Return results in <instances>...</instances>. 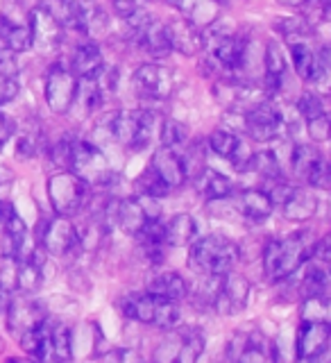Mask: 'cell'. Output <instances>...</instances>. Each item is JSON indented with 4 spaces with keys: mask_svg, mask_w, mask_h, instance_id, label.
<instances>
[{
    "mask_svg": "<svg viewBox=\"0 0 331 363\" xmlns=\"http://www.w3.org/2000/svg\"><path fill=\"white\" fill-rule=\"evenodd\" d=\"M315 238L311 232H295L284 238H270L264 247V270L270 281H286L302 270L304 261L311 257Z\"/></svg>",
    "mask_w": 331,
    "mask_h": 363,
    "instance_id": "1",
    "label": "cell"
},
{
    "mask_svg": "<svg viewBox=\"0 0 331 363\" xmlns=\"http://www.w3.org/2000/svg\"><path fill=\"white\" fill-rule=\"evenodd\" d=\"M241 259V247H238L232 238L220 234L202 236L193 241L189 266L198 272V275H225V272L234 270V266Z\"/></svg>",
    "mask_w": 331,
    "mask_h": 363,
    "instance_id": "2",
    "label": "cell"
},
{
    "mask_svg": "<svg viewBox=\"0 0 331 363\" xmlns=\"http://www.w3.org/2000/svg\"><path fill=\"white\" fill-rule=\"evenodd\" d=\"M179 302L159 298V295L152 293H132L125 295L120 300V311L125 318H130L134 323L141 325H150L157 329H168L177 327L179 323Z\"/></svg>",
    "mask_w": 331,
    "mask_h": 363,
    "instance_id": "3",
    "label": "cell"
},
{
    "mask_svg": "<svg viewBox=\"0 0 331 363\" xmlns=\"http://www.w3.org/2000/svg\"><path fill=\"white\" fill-rule=\"evenodd\" d=\"M155 128L157 113L150 109H120L109 118L111 139L132 152H141L150 145Z\"/></svg>",
    "mask_w": 331,
    "mask_h": 363,
    "instance_id": "4",
    "label": "cell"
},
{
    "mask_svg": "<svg viewBox=\"0 0 331 363\" xmlns=\"http://www.w3.org/2000/svg\"><path fill=\"white\" fill-rule=\"evenodd\" d=\"M207 338L198 327H173L157 345L152 363H198Z\"/></svg>",
    "mask_w": 331,
    "mask_h": 363,
    "instance_id": "5",
    "label": "cell"
},
{
    "mask_svg": "<svg viewBox=\"0 0 331 363\" xmlns=\"http://www.w3.org/2000/svg\"><path fill=\"white\" fill-rule=\"evenodd\" d=\"M91 186L71 170H60L48 179V200L57 216L73 218L89 204Z\"/></svg>",
    "mask_w": 331,
    "mask_h": 363,
    "instance_id": "6",
    "label": "cell"
},
{
    "mask_svg": "<svg viewBox=\"0 0 331 363\" xmlns=\"http://www.w3.org/2000/svg\"><path fill=\"white\" fill-rule=\"evenodd\" d=\"M68 170L75 173L79 179H84L89 186H107L113 177L105 152L84 139H73L71 166H68Z\"/></svg>",
    "mask_w": 331,
    "mask_h": 363,
    "instance_id": "7",
    "label": "cell"
},
{
    "mask_svg": "<svg viewBox=\"0 0 331 363\" xmlns=\"http://www.w3.org/2000/svg\"><path fill=\"white\" fill-rule=\"evenodd\" d=\"M286 128L281 109L270 98L254 102L243 111V132L257 143H270Z\"/></svg>",
    "mask_w": 331,
    "mask_h": 363,
    "instance_id": "8",
    "label": "cell"
},
{
    "mask_svg": "<svg viewBox=\"0 0 331 363\" xmlns=\"http://www.w3.org/2000/svg\"><path fill=\"white\" fill-rule=\"evenodd\" d=\"M34 241L45 250V255L52 257H68L82 247L79 230L75 223H71V218H64V216H55V218H45L39 223Z\"/></svg>",
    "mask_w": 331,
    "mask_h": 363,
    "instance_id": "9",
    "label": "cell"
},
{
    "mask_svg": "<svg viewBox=\"0 0 331 363\" xmlns=\"http://www.w3.org/2000/svg\"><path fill=\"white\" fill-rule=\"evenodd\" d=\"M155 218H162V207H159L155 198L136 196V198H118L116 202L113 225H118L120 232L128 236H136Z\"/></svg>",
    "mask_w": 331,
    "mask_h": 363,
    "instance_id": "10",
    "label": "cell"
},
{
    "mask_svg": "<svg viewBox=\"0 0 331 363\" xmlns=\"http://www.w3.org/2000/svg\"><path fill=\"white\" fill-rule=\"evenodd\" d=\"M64 28H73L91 41H96V37L107 32L109 18L98 0H66Z\"/></svg>",
    "mask_w": 331,
    "mask_h": 363,
    "instance_id": "11",
    "label": "cell"
},
{
    "mask_svg": "<svg viewBox=\"0 0 331 363\" xmlns=\"http://www.w3.org/2000/svg\"><path fill=\"white\" fill-rule=\"evenodd\" d=\"M247 300H249L247 277H243L241 272H234V270L218 277V284H215V291H213V300H211L215 313L236 315L247 306Z\"/></svg>",
    "mask_w": 331,
    "mask_h": 363,
    "instance_id": "12",
    "label": "cell"
},
{
    "mask_svg": "<svg viewBox=\"0 0 331 363\" xmlns=\"http://www.w3.org/2000/svg\"><path fill=\"white\" fill-rule=\"evenodd\" d=\"M75 91H77V77L73 71L64 64H55L48 77H45V105L50 107L52 113L57 116H64L73 109L75 102Z\"/></svg>",
    "mask_w": 331,
    "mask_h": 363,
    "instance_id": "13",
    "label": "cell"
},
{
    "mask_svg": "<svg viewBox=\"0 0 331 363\" xmlns=\"http://www.w3.org/2000/svg\"><path fill=\"white\" fill-rule=\"evenodd\" d=\"M134 89L145 100H166L175 89V75L164 64H141L134 71Z\"/></svg>",
    "mask_w": 331,
    "mask_h": 363,
    "instance_id": "14",
    "label": "cell"
},
{
    "mask_svg": "<svg viewBox=\"0 0 331 363\" xmlns=\"http://www.w3.org/2000/svg\"><path fill=\"white\" fill-rule=\"evenodd\" d=\"M230 359L234 363H279L277 345L259 334H236L230 343Z\"/></svg>",
    "mask_w": 331,
    "mask_h": 363,
    "instance_id": "15",
    "label": "cell"
},
{
    "mask_svg": "<svg viewBox=\"0 0 331 363\" xmlns=\"http://www.w3.org/2000/svg\"><path fill=\"white\" fill-rule=\"evenodd\" d=\"M30 28H32V48L43 55H55L62 48L64 26L57 21L45 7H37L30 11Z\"/></svg>",
    "mask_w": 331,
    "mask_h": 363,
    "instance_id": "16",
    "label": "cell"
},
{
    "mask_svg": "<svg viewBox=\"0 0 331 363\" xmlns=\"http://www.w3.org/2000/svg\"><path fill=\"white\" fill-rule=\"evenodd\" d=\"M7 329L11 334L21 336L28 329H34L43 325L48 318H45V309L39 300H34L32 295L23 293L18 298H14L7 304Z\"/></svg>",
    "mask_w": 331,
    "mask_h": 363,
    "instance_id": "17",
    "label": "cell"
},
{
    "mask_svg": "<svg viewBox=\"0 0 331 363\" xmlns=\"http://www.w3.org/2000/svg\"><path fill=\"white\" fill-rule=\"evenodd\" d=\"M331 327L329 323H302L295 338V359L300 363H311L329 352Z\"/></svg>",
    "mask_w": 331,
    "mask_h": 363,
    "instance_id": "18",
    "label": "cell"
},
{
    "mask_svg": "<svg viewBox=\"0 0 331 363\" xmlns=\"http://www.w3.org/2000/svg\"><path fill=\"white\" fill-rule=\"evenodd\" d=\"M0 39L11 52H28L32 48V28L30 16H23L21 11L14 14L9 7L0 14Z\"/></svg>",
    "mask_w": 331,
    "mask_h": 363,
    "instance_id": "19",
    "label": "cell"
},
{
    "mask_svg": "<svg viewBox=\"0 0 331 363\" xmlns=\"http://www.w3.org/2000/svg\"><path fill=\"white\" fill-rule=\"evenodd\" d=\"M164 28H166L170 50H177L179 55H186V57H196L202 52V45H204L202 30L193 26V23H189L186 18H173L164 23Z\"/></svg>",
    "mask_w": 331,
    "mask_h": 363,
    "instance_id": "20",
    "label": "cell"
},
{
    "mask_svg": "<svg viewBox=\"0 0 331 363\" xmlns=\"http://www.w3.org/2000/svg\"><path fill=\"white\" fill-rule=\"evenodd\" d=\"M170 7H175L181 18H186L200 30H207L220 18V0H166Z\"/></svg>",
    "mask_w": 331,
    "mask_h": 363,
    "instance_id": "21",
    "label": "cell"
},
{
    "mask_svg": "<svg viewBox=\"0 0 331 363\" xmlns=\"http://www.w3.org/2000/svg\"><path fill=\"white\" fill-rule=\"evenodd\" d=\"M147 166H150L155 173L159 175V179H162L164 184L170 186V189L184 186V182L189 179L186 170H184V164H181L179 152L170 150V147H164V145L152 152L150 164H147Z\"/></svg>",
    "mask_w": 331,
    "mask_h": 363,
    "instance_id": "22",
    "label": "cell"
},
{
    "mask_svg": "<svg viewBox=\"0 0 331 363\" xmlns=\"http://www.w3.org/2000/svg\"><path fill=\"white\" fill-rule=\"evenodd\" d=\"M145 293L159 295V298L173 300V302H181L189 298V281L179 275L175 270H159L152 272L145 281Z\"/></svg>",
    "mask_w": 331,
    "mask_h": 363,
    "instance_id": "23",
    "label": "cell"
},
{
    "mask_svg": "<svg viewBox=\"0 0 331 363\" xmlns=\"http://www.w3.org/2000/svg\"><path fill=\"white\" fill-rule=\"evenodd\" d=\"M193 184H196V191L204 200L209 202H218V200H227L234 193V184L232 179L223 175L220 170H215L211 166L200 168L196 177H193Z\"/></svg>",
    "mask_w": 331,
    "mask_h": 363,
    "instance_id": "24",
    "label": "cell"
},
{
    "mask_svg": "<svg viewBox=\"0 0 331 363\" xmlns=\"http://www.w3.org/2000/svg\"><path fill=\"white\" fill-rule=\"evenodd\" d=\"M236 209L249 223H264L275 211V204L264 189H243L236 196Z\"/></svg>",
    "mask_w": 331,
    "mask_h": 363,
    "instance_id": "25",
    "label": "cell"
},
{
    "mask_svg": "<svg viewBox=\"0 0 331 363\" xmlns=\"http://www.w3.org/2000/svg\"><path fill=\"white\" fill-rule=\"evenodd\" d=\"M279 207H281V213L286 220L306 223V220H311L318 211V198H315L313 189H298L295 186L291 191V196L284 200Z\"/></svg>",
    "mask_w": 331,
    "mask_h": 363,
    "instance_id": "26",
    "label": "cell"
},
{
    "mask_svg": "<svg viewBox=\"0 0 331 363\" xmlns=\"http://www.w3.org/2000/svg\"><path fill=\"white\" fill-rule=\"evenodd\" d=\"M102 66H105V57H102L100 45L91 39L75 45V50L71 55V64H68V68H71L77 79L79 77H94Z\"/></svg>",
    "mask_w": 331,
    "mask_h": 363,
    "instance_id": "27",
    "label": "cell"
},
{
    "mask_svg": "<svg viewBox=\"0 0 331 363\" xmlns=\"http://www.w3.org/2000/svg\"><path fill=\"white\" fill-rule=\"evenodd\" d=\"M198 236V225L196 218L189 213H175L170 220H164V245L166 247H184L191 245Z\"/></svg>",
    "mask_w": 331,
    "mask_h": 363,
    "instance_id": "28",
    "label": "cell"
},
{
    "mask_svg": "<svg viewBox=\"0 0 331 363\" xmlns=\"http://www.w3.org/2000/svg\"><path fill=\"white\" fill-rule=\"evenodd\" d=\"M322 159V152L318 150L315 145L311 143H298L293 147V155H291V166H293V173L298 177H306L309 175V170L320 162Z\"/></svg>",
    "mask_w": 331,
    "mask_h": 363,
    "instance_id": "29",
    "label": "cell"
},
{
    "mask_svg": "<svg viewBox=\"0 0 331 363\" xmlns=\"http://www.w3.org/2000/svg\"><path fill=\"white\" fill-rule=\"evenodd\" d=\"M159 139H162L164 147H170V150H179L189 143V128L181 121L175 118H166L159 125Z\"/></svg>",
    "mask_w": 331,
    "mask_h": 363,
    "instance_id": "30",
    "label": "cell"
},
{
    "mask_svg": "<svg viewBox=\"0 0 331 363\" xmlns=\"http://www.w3.org/2000/svg\"><path fill=\"white\" fill-rule=\"evenodd\" d=\"M249 170H252V173H259L261 177H266V179L284 177L277 152H272V150H259V152H254L252 164H249Z\"/></svg>",
    "mask_w": 331,
    "mask_h": 363,
    "instance_id": "31",
    "label": "cell"
},
{
    "mask_svg": "<svg viewBox=\"0 0 331 363\" xmlns=\"http://www.w3.org/2000/svg\"><path fill=\"white\" fill-rule=\"evenodd\" d=\"M302 323H329V295H311V298H304Z\"/></svg>",
    "mask_w": 331,
    "mask_h": 363,
    "instance_id": "32",
    "label": "cell"
},
{
    "mask_svg": "<svg viewBox=\"0 0 331 363\" xmlns=\"http://www.w3.org/2000/svg\"><path fill=\"white\" fill-rule=\"evenodd\" d=\"M136 186H139V193L141 196H147V198H155V200H162L166 198L170 191V186H166L162 179H159V175L155 173V170L147 166L143 173L139 175V179H136Z\"/></svg>",
    "mask_w": 331,
    "mask_h": 363,
    "instance_id": "33",
    "label": "cell"
},
{
    "mask_svg": "<svg viewBox=\"0 0 331 363\" xmlns=\"http://www.w3.org/2000/svg\"><path fill=\"white\" fill-rule=\"evenodd\" d=\"M238 136L236 132H232L230 128H218V130H213L211 134H209V147L213 150V155H218V157H223V159H230V155L234 152V147H236V143H238Z\"/></svg>",
    "mask_w": 331,
    "mask_h": 363,
    "instance_id": "34",
    "label": "cell"
},
{
    "mask_svg": "<svg viewBox=\"0 0 331 363\" xmlns=\"http://www.w3.org/2000/svg\"><path fill=\"white\" fill-rule=\"evenodd\" d=\"M45 147H48V143H45L43 134H39V132H23L18 143H16V155L21 159H32V157L43 155Z\"/></svg>",
    "mask_w": 331,
    "mask_h": 363,
    "instance_id": "35",
    "label": "cell"
},
{
    "mask_svg": "<svg viewBox=\"0 0 331 363\" xmlns=\"http://www.w3.org/2000/svg\"><path fill=\"white\" fill-rule=\"evenodd\" d=\"M298 111L302 118L311 121V118H318V116H322V113H327V107H325L322 96L318 94V91H304V94L298 98Z\"/></svg>",
    "mask_w": 331,
    "mask_h": 363,
    "instance_id": "36",
    "label": "cell"
},
{
    "mask_svg": "<svg viewBox=\"0 0 331 363\" xmlns=\"http://www.w3.org/2000/svg\"><path fill=\"white\" fill-rule=\"evenodd\" d=\"M0 291L5 295L18 293V259L3 257L0 261Z\"/></svg>",
    "mask_w": 331,
    "mask_h": 363,
    "instance_id": "37",
    "label": "cell"
},
{
    "mask_svg": "<svg viewBox=\"0 0 331 363\" xmlns=\"http://www.w3.org/2000/svg\"><path fill=\"white\" fill-rule=\"evenodd\" d=\"M252 157H254V150L249 147V143L245 139H238L234 152L230 155V162L234 166V170H238V173H249V164H252Z\"/></svg>",
    "mask_w": 331,
    "mask_h": 363,
    "instance_id": "38",
    "label": "cell"
},
{
    "mask_svg": "<svg viewBox=\"0 0 331 363\" xmlns=\"http://www.w3.org/2000/svg\"><path fill=\"white\" fill-rule=\"evenodd\" d=\"M304 182L311 189H322V191L329 189V184H331V170H329V164H327L325 157L309 170V175L304 177Z\"/></svg>",
    "mask_w": 331,
    "mask_h": 363,
    "instance_id": "39",
    "label": "cell"
},
{
    "mask_svg": "<svg viewBox=\"0 0 331 363\" xmlns=\"http://www.w3.org/2000/svg\"><path fill=\"white\" fill-rule=\"evenodd\" d=\"M71 143H73V139H68V136H66V139H62L60 143H55L48 150L52 164L57 168L68 170V166H71Z\"/></svg>",
    "mask_w": 331,
    "mask_h": 363,
    "instance_id": "40",
    "label": "cell"
},
{
    "mask_svg": "<svg viewBox=\"0 0 331 363\" xmlns=\"http://www.w3.org/2000/svg\"><path fill=\"white\" fill-rule=\"evenodd\" d=\"M306 130H309V136L313 143H325L329 141V116L322 113V116L306 121Z\"/></svg>",
    "mask_w": 331,
    "mask_h": 363,
    "instance_id": "41",
    "label": "cell"
},
{
    "mask_svg": "<svg viewBox=\"0 0 331 363\" xmlns=\"http://www.w3.org/2000/svg\"><path fill=\"white\" fill-rule=\"evenodd\" d=\"M0 73L7 77H18V73H21L16 52H11L9 48H5V45L0 48Z\"/></svg>",
    "mask_w": 331,
    "mask_h": 363,
    "instance_id": "42",
    "label": "cell"
},
{
    "mask_svg": "<svg viewBox=\"0 0 331 363\" xmlns=\"http://www.w3.org/2000/svg\"><path fill=\"white\" fill-rule=\"evenodd\" d=\"M18 77H7L0 73V107L14 100L18 96Z\"/></svg>",
    "mask_w": 331,
    "mask_h": 363,
    "instance_id": "43",
    "label": "cell"
},
{
    "mask_svg": "<svg viewBox=\"0 0 331 363\" xmlns=\"http://www.w3.org/2000/svg\"><path fill=\"white\" fill-rule=\"evenodd\" d=\"M105 363H143V359L136 354L134 350H125V347H118V350H109L105 354Z\"/></svg>",
    "mask_w": 331,
    "mask_h": 363,
    "instance_id": "44",
    "label": "cell"
},
{
    "mask_svg": "<svg viewBox=\"0 0 331 363\" xmlns=\"http://www.w3.org/2000/svg\"><path fill=\"white\" fill-rule=\"evenodd\" d=\"M145 0H113V11L118 14V18H130L134 11H139L143 9L145 5Z\"/></svg>",
    "mask_w": 331,
    "mask_h": 363,
    "instance_id": "45",
    "label": "cell"
},
{
    "mask_svg": "<svg viewBox=\"0 0 331 363\" xmlns=\"http://www.w3.org/2000/svg\"><path fill=\"white\" fill-rule=\"evenodd\" d=\"M11 132H14V128H11L9 118L0 111V150H3V147L7 145V141L11 139Z\"/></svg>",
    "mask_w": 331,
    "mask_h": 363,
    "instance_id": "46",
    "label": "cell"
},
{
    "mask_svg": "<svg viewBox=\"0 0 331 363\" xmlns=\"http://www.w3.org/2000/svg\"><path fill=\"white\" fill-rule=\"evenodd\" d=\"M279 5H284V7H302L306 0H277Z\"/></svg>",
    "mask_w": 331,
    "mask_h": 363,
    "instance_id": "47",
    "label": "cell"
},
{
    "mask_svg": "<svg viewBox=\"0 0 331 363\" xmlns=\"http://www.w3.org/2000/svg\"><path fill=\"white\" fill-rule=\"evenodd\" d=\"M7 363H41V361H37V359H16V357H11V359H7Z\"/></svg>",
    "mask_w": 331,
    "mask_h": 363,
    "instance_id": "48",
    "label": "cell"
},
{
    "mask_svg": "<svg viewBox=\"0 0 331 363\" xmlns=\"http://www.w3.org/2000/svg\"><path fill=\"white\" fill-rule=\"evenodd\" d=\"M0 352H3V340H0Z\"/></svg>",
    "mask_w": 331,
    "mask_h": 363,
    "instance_id": "49",
    "label": "cell"
},
{
    "mask_svg": "<svg viewBox=\"0 0 331 363\" xmlns=\"http://www.w3.org/2000/svg\"><path fill=\"white\" fill-rule=\"evenodd\" d=\"M0 207H3V202H0Z\"/></svg>",
    "mask_w": 331,
    "mask_h": 363,
    "instance_id": "50",
    "label": "cell"
},
{
    "mask_svg": "<svg viewBox=\"0 0 331 363\" xmlns=\"http://www.w3.org/2000/svg\"><path fill=\"white\" fill-rule=\"evenodd\" d=\"M0 306H3V304H0Z\"/></svg>",
    "mask_w": 331,
    "mask_h": 363,
    "instance_id": "51",
    "label": "cell"
}]
</instances>
